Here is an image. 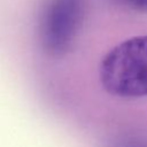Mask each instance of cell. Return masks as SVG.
I'll return each instance as SVG.
<instances>
[{
	"label": "cell",
	"mask_w": 147,
	"mask_h": 147,
	"mask_svg": "<svg viewBox=\"0 0 147 147\" xmlns=\"http://www.w3.org/2000/svg\"><path fill=\"white\" fill-rule=\"evenodd\" d=\"M100 80L107 92L117 96L147 95V34L122 41L102 59Z\"/></svg>",
	"instance_id": "cell-1"
},
{
	"label": "cell",
	"mask_w": 147,
	"mask_h": 147,
	"mask_svg": "<svg viewBox=\"0 0 147 147\" xmlns=\"http://www.w3.org/2000/svg\"><path fill=\"white\" fill-rule=\"evenodd\" d=\"M85 0H48L40 22L45 47L52 53L67 51L83 23Z\"/></svg>",
	"instance_id": "cell-2"
},
{
	"label": "cell",
	"mask_w": 147,
	"mask_h": 147,
	"mask_svg": "<svg viewBox=\"0 0 147 147\" xmlns=\"http://www.w3.org/2000/svg\"><path fill=\"white\" fill-rule=\"evenodd\" d=\"M126 8L139 13H147V0H116Z\"/></svg>",
	"instance_id": "cell-3"
}]
</instances>
